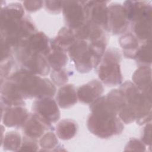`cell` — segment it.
I'll use <instances>...</instances> for the list:
<instances>
[{"label":"cell","mask_w":152,"mask_h":152,"mask_svg":"<svg viewBox=\"0 0 152 152\" xmlns=\"http://www.w3.org/2000/svg\"><path fill=\"white\" fill-rule=\"evenodd\" d=\"M62 13L66 27L76 29L88 21L86 1H64Z\"/></svg>","instance_id":"obj_8"},{"label":"cell","mask_w":152,"mask_h":152,"mask_svg":"<svg viewBox=\"0 0 152 152\" xmlns=\"http://www.w3.org/2000/svg\"><path fill=\"white\" fill-rule=\"evenodd\" d=\"M124 93L126 104L135 117V122L143 125L151 121V97L141 91L132 82L126 81L119 87Z\"/></svg>","instance_id":"obj_3"},{"label":"cell","mask_w":152,"mask_h":152,"mask_svg":"<svg viewBox=\"0 0 152 152\" xmlns=\"http://www.w3.org/2000/svg\"><path fill=\"white\" fill-rule=\"evenodd\" d=\"M125 151H145V145L137 138H132L129 140L125 146Z\"/></svg>","instance_id":"obj_31"},{"label":"cell","mask_w":152,"mask_h":152,"mask_svg":"<svg viewBox=\"0 0 152 152\" xmlns=\"http://www.w3.org/2000/svg\"><path fill=\"white\" fill-rule=\"evenodd\" d=\"M46 58L53 70L63 68L66 65L68 59L66 52L56 50H51Z\"/></svg>","instance_id":"obj_24"},{"label":"cell","mask_w":152,"mask_h":152,"mask_svg":"<svg viewBox=\"0 0 152 152\" xmlns=\"http://www.w3.org/2000/svg\"><path fill=\"white\" fill-rule=\"evenodd\" d=\"M8 78L15 83L24 100L53 97L56 93L55 86L49 79L32 74L23 68L13 72Z\"/></svg>","instance_id":"obj_2"},{"label":"cell","mask_w":152,"mask_h":152,"mask_svg":"<svg viewBox=\"0 0 152 152\" xmlns=\"http://www.w3.org/2000/svg\"><path fill=\"white\" fill-rule=\"evenodd\" d=\"M137 65L141 66H151V40L142 42L140 45L135 56Z\"/></svg>","instance_id":"obj_23"},{"label":"cell","mask_w":152,"mask_h":152,"mask_svg":"<svg viewBox=\"0 0 152 152\" xmlns=\"http://www.w3.org/2000/svg\"><path fill=\"white\" fill-rule=\"evenodd\" d=\"M76 41L73 31L66 26L62 27L56 37L50 40V46L51 50L66 52Z\"/></svg>","instance_id":"obj_17"},{"label":"cell","mask_w":152,"mask_h":152,"mask_svg":"<svg viewBox=\"0 0 152 152\" xmlns=\"http://www.w3.org/2000/svg\"><path fill=\"white\" fill-rule=\"evenodd\" d=\"M56 131L58 138L62 140H69L76 135L78 125L73 119H64L57 124Z\"/></svg>","instance_id":"obj_22"},{"label":"cell","mask_w":152,"mask_h":152,"mask_svg":"<svg viewBox=\"0 0 152 152\" xmlns=\"http://www.w3.org/2000/svg\"><path fill=\"white\" fill-rule=\"evenodd\" d=\"M21 68L32 74L39 76H46L50 72V66L46 56L41 54L31 55L21 64Z\"/></svg>","instance_id":"obj_16"},{"label":"cell","mask_w":152,"mask_h":152,"mask_svg":"<svg viewBox=\"0 0 152 152\" xmlns=\"http://www.w3.org/2000/svg\"><path fill=\"white\" fill-rule=\"evenodd\" d=\"M31 110L51 124L56 122L60 119L59 106L56 101L50 97L36 99L32 104Z\"/></svg>","instance_id":"obj_11"},{"label":"cell","mask_w":152,"mask_h":152,"mask_svg":"<svg viewBox=\"0 0 152 152\" xmlns=\"http://www.w3.org/2000/svg\"><path fill=\"white\" fill-rule=\"evenodd\" d=\"M90 104L91 112L87 125L91 134L99 138L106 139L122 133L124 128L123 122L106 96L99 97Z\"/></svg>","instance_id":"obj_1"},{"label":"cell","mask_w":152,"mask_h":152,"mask_svg":"<svg viewBox=\"0 0 152 152\" xmlns=\"http://www.w3.org/2000/svg\"><path fill=\"white\" fill-rule=\"evenodd\" d=\"M1 107L2 121L7 127L22 128L30 114L24 106Z\"/></svg>","instance_id":"obj_12"},{"label":"cell","mask_w":152,"mask_h":152,"mask_svg":"<svg viewBox=\"0 0 152 152\" xmlns=\"http://www.w3.org/2000/svg\"><path fill=\"white\" fill-rule=\"evenodd\" d=\"M39 150V144L36 139L24 136L22 140V144L19 151H36Z\"/></svg>","instance_id":"obj_29"},{"label":"cell","mask_w":152,"mask_h":152,"mask_svg":"<svg viewBox=\"0 0 152 152\" xmlns=\"http://www.w3.org/2000/svg\"><path fill=\"white\" fill-rule=\"evenodd\" d=\"M68 52L71 59L74 64L75 69L79 72L87 73L93 68H97L87 41L77 40Z\"/></svg>","instance_id":"obj_7"},{"label":"cell","mask_w":152,"mask_h":152,"mask_svg":"<svg viewBox=\"0 0 152 152\" xmlns=\"http://www.w3.org/2000/svg\"><path fill=\"white\" fill-rule=\"evenodd\" d=\"M52 129H53L52 124L34 112L29 114L22 127L24 136L36 140L40 138L48 131Z\"/></svg>","instance_id":"obj_10"},{"label":"cell","mask_w":152,"mask_h":152,"mask_svg":"<svg viewBox=\"0 0 152 152\" xmlns=\"http://www.w3.org/2000/svg\"><path fill=\"white\" fill-rule=\"evenodd\" d=\"M64 1H45L44 2L46 10L52 14H59L62 10Z\"/></svg>","instance_id":"obj_30"},{"label":"cell","mask_w":152,"mask_h":152,"mask_svg":"<svg viewBox=\"0 0 152 152\" xmlns=\"http://www.w3.org/2000/svg\"><path fill=\"white\" fill-rule=\"evenodd\" d=\"M69 76V72L64 68L58 70H52L50 74L52 82L57 86L65 85L68 80Z\"/></svg>","instance_id":"obj_27"},{"label":"cell","mask_w":152,"mask_h":152,"mask_svg":"<svg viewBox=\"0 0 152 152\" xmlns=\"http://www.w3.org/2000/svg\"><path fill=\"white\" fill-rule=\"evenodd\" d=\"M132 83L144 94L151 97V66H141L132 74Z\"/></svg>","instance_id":"obj_18"},{"label":"cell","mask_w":152,"mask_h":152,"mask_svg":"<svg viewBox=\"0 0 152 152\" xmlns=\"http://www.w3.org/2000/svg\"><path fill=\"white\" fill-rule=\"evenodd\" d=\"M140 42L132 32L124 33L119 39V43L126 58L134 59L140 46Z\"/></svg>","instance_id":"obj_21"},{"label":"cell","mask_w":152,"mask_h":152,"mask_svg":"<svg viewBox=\"0 0 152 152\" xmlns=\"http://www.w3.org/2000/svg\"><path fill=\"white\" fill-rule=\"evenodd\" d=\"M50 40L43 32L37 31L26 42L14 49L17 61L21 64L28 56L34 54L46 56L51 50Z\"/></svg>","instance_id":"obj_6"},{"label":"cell","mask_w":152,"mask_h":152,"mask_svg":"<svg viewBox=\"0 0 152 152\" xmlns=\"http://www.w3.org/2000/svg\"><path fill=\"white\" fill-rule=\"evenodd\" d=\"M121 60V53L117 48H110L105 51L97 67L99 78L104 85L112 87L122 84L123 77L120 66Z\"/></svg>","instance_id":"obj_4"},{"label":"cell","mask_w":152,"mask_h":152,"mask_svg":"<svg viewBox=\"0 0 152 152\" xmlns=\"http://www.w3.org/2000/svg\"><path fill=\"white\" fill-rule=\"evenodd\" d=\"M152 15L140 18L131 24L132 33L140 42L151 40Z\"/></svg>","instance_id":"obj_20"},{"label":"cell","mask_w":152,"mask_h":152,"mask_svg":"<svg viewBox=\"0 0 152 152\" xmlns=\"http://www.w3.org/2000/svg\"><path fill=\"white\" fill-rule=\"evenodd\" d=\"M123 7L130 24L144 16L152 14L150 2L126 1L124 2Z\"/></svg>","instance_id":"obj_15"},{"label":"cell","mask_w":152,"mask_h":152,"mask_svg":"<svg viewBox=\"0 0 152 152\" xmlns=\"http://www.w3.org/2000/svg\"><path fill=\"white\" fill-rule=\"evenodd\" d=\"M14 65V60L12 56L1 60V81L5 80L9 76V74Z\"/></svg>","instance_id":"obj_28"},{"label":"cell","mask_w":152,"mask_h":152,"mask_svg":"<svg viewBox=\"0 0 152 152\" xmlns=\"http://www.w3.org/2000/svg\"><path fill=\"white\" fill-rule=\"evenodd\" d=\"M109 1H86L88 12V21L99 26L107 31V3Z\"/></svg>","instance_id":"obj_13"},{"label":"cell","mask_w":152,"mask_h":152,"mask_svg":"<svg viewBox=\"0 0 152 152\" xmlns=\"http://www.w3.org/2000/svg\"><path fill=\"white\" fill-rule=\"evenodd\" d=\"M77 90L73 84H68L62 86L56 96V101L59 107L68 109L78 102Z\"/></svg>","instance_id":"obj_19"},{"label":"cell","mask_w":152,"mask_h":152,"mask_svg":"<svg viewBox=\"0 0 152 152\" xmlns=\"http://www.w3.org/2000/svg\"><path fill=\"white\" fill-rule=\"evenodd\" d=\"M39 145L42 148L40 151H51L59 146V141L56 134L52 131H49L40 137Z\"/></svg>","instance_id":"obj_26"},{"label":"cell","mask_w":152,"mask_h":152,"mask_svg":"<svg viewBox=\"0 0 152 152\" xmlns=\"http://www.w3.org/2000/svg\"><path fill=\"white\" fill-rule=\"evenodd\" d=\"M151 124L149 122L146 124L145 126L144 127L141 137V141L147 145L151 147Z\"/></svg>","instance_id":"obj_32"},{"label":"cell","mask_w":152,"mask_h":152,"mask_svg":"<svg viewBox=\"0 0 152 152\" xmlns=\"http://www.w3.org/2000/svg\"><path fill=\"white\" fill-rule=\"evenodd\" d=\"M21 135L16 131L8 132L5 135L2 144L4 150L9 151H19L22 144Z\"/></svg>","instance_id":"obj_25"},{"label":"cell","mask_w":152,"mask_h":152,"mask_svg":"<svg viewBox=\"0 0 152 152\" xmlns=\"http://www.w3.org/2000/svg\"><path fill=\"white\" fill-rule=\"evenodd\" d=\"M24 7L20 3H11L1 10V39L10 43L20 30L24 18Z\"/></svg>","instance_id":"obj_5"},{"label":"cell","mask_w":152,"mask_h":152,"mask_svg":"<svg viewBox=\"0 0 152 152\" xmlns=\"http://www.w3.org/2000/svg\"><path fill=\"white\" fill-rule=\"evenodd\" d=\"M43 1H25L23 5L27 11L33 12L39 10L43 7Z\"/></svg>","instance_id":"obj_33"},{"label":"cell","mask_w":152,"mask_h":152,"mask_svg":"<svg viewBox=\"0 0 152 152\" xmlns=\"http://www.w3.org/2000/svg\"><path fill=\"white\" fill-rule=\"evenodd\" d=\"M103 91L102 83L97 80H93L80 86L77 94L78 99L81 102L90 104L101 97Z\"/></svg>","instance_id":"obj_14"},{"label":"cell","mask_w":152,"mask_h":152,"mask_svg":"<svg viewBox=\"0 0 152 152\" xmlns=\"http://www.w3.org/2000/svg\"><path fill=\"white\" fill-rule=\"evenodd\" d=\"M129 25L122 5L114 3L107 6V31L115 35L123 34L126 32Z\"/></svg>","instance_id":"obj_9"}]
</instances>
